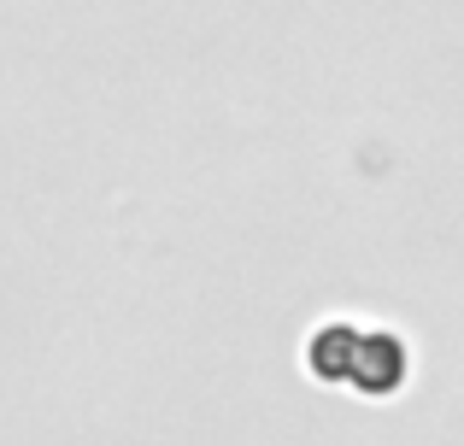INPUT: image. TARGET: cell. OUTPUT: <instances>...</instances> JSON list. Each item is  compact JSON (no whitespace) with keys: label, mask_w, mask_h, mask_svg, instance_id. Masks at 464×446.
Segmentation results:
<instances>
[{"label":"cell","mask_w":464,"mask_h":446,"mask_svg":"<svg viewBox=\"0 0 464 446\" xmlns=\"http://www.w3.org/2000/svg\"><path fill=\"white\" fill-rule=\"evenodd\" d=\"M312 365H317V376L353 382L364 394H394L400 376H406V353H400L394 335L359 329V323H329L312 341Z\"/></svg>","instance_id":"6da1fadb"}]
</instances>
